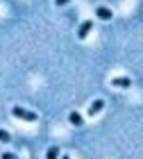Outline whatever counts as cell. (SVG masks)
<instances>
[{
	"instance_id": "cell-10",
	"label": "cell",
	"mask_w": 143,
	"mask_h": 159,
	"mask_svg": "<svg viewBox=\"0 0 143 159\" xmlns=\"http://www.w3.org/2000/svg\"><path fill=\"white\" fill-rule=\"evenodd\" d=\"M68 2H70V0H55L57 7H64V5H68Z\"/></svg>"
},
{
	"instance_id": "cell-7",
	"label": "cell",
	"mask_w": 143,
	"mask_h": 159,
	"mask_svg": "<svg viewBox=\"0 0 143 159\" xmlns=\"http://www.w3.org/2000/svg\"><path fill=\"white\" fill-rule=\"evenodd\" d=\"M46 159H59V148H57V146L48 148V152H46Z\"/></svg>"
},
{
	"instance_id": "cell-5",
	"label": "cell",
	"mask_w": 143,
	"mask_h": 159,
	"mask_svg": "<svg viewBox=\"0 0 143 159\" xmlns=\"http://www.w3.org/2000/svg\"><path fill=\"white\" fill-rule=\"evenodd\" d=\"M111 84H114V86H118V89H130V86H132L130 77H114V80H111Z\"/></svg>"
},
{
	"instance_id": "cell-8",
	"label": "cell",
	"mask_w": 143,
	"mask_h": 159,
	"mask_svg": "<svg viewBox=\"0 0 143 159\" xmlns=\"http://www.w3.org/2000/svg\"><path fill=\"white\" fill-rule=\"evenodd\" d=\"M9 141H11L9 132H7V129H0V143H9Z\"/></svg>"
},
{
	"instance_id": "cell-3",
	"label": "cell",
	"mask_w": 143,
	"mask_h": 159,
	"mask_svg": "<svg viewBox=\"0 0 143 159\" xmlns=\"http://www.w3.org/2000/svg\"><path fill=\"white\" fill-rule=\"evenodd\" d=\"M96 16H98L100 20H111V18H114V11L109 9V7H98V9H96Z\"/></svg>"
},
{
	"instance_id": "cell-6",
	"label": "cell",
	"mask_w": 143,
	"mask_h": 159,
	"mask_svg": "<svg viewBox=\"0 0 143 159\" xmlns=\"http://www.w3.org/2000/svg\"><path fill=\"white\" fill-rule=\"evenodd\" d=\"M68 120L73 123L75 127H80L82 123H84V120H82V116H80V114H77V111H70V116H68Z\"/></svg>"
},
{
	"instance_id": "cell-2",
	"label": "cell",
	"mask_w": 143,
	"mask_h": 159,
	"mask_svg": "<svg viewBox=\"0 0 143 159\" xmlns=\"http://www.w3.org/2000/svg\"><path fill=\"white\" fill-rule=\"evenodd\" d=\"M91 30H93V23H91V20H82L80 27H77V37H80V39H87Z\"/></svg>"
},
{
	"instance_id": "cell-4",
	"label": "cell",
	"mask_w": 143,
	"mask_h": 159,
	"mask_svg": "<svg viewBox=\"0 0 143 159\" xmlns=\"http://www.w3.org/2000/svg\"><path fill=\"white\" fill-rule=\"evenodd\" d=\"M102 107H105V100H93V102H91V107H89V116H96V114H100L102 111Z\"/></svg>"
},
{
	"instance_id": "cell-1",
	"label": "cell",
	"mask_w": 143,
	"mask_h": 159,
	"mask_svg": "<svg viewBox=\"0 0 143 159\" xmlns=\"http://www.w3.org/2000/svg\"><path fill=\"white\" fill-rule=\"evenodd\" d=\"M11 116L20 118V120H27V123H34L37 120V111H30L25 107H11Z\"/></svg>"
},
{
	"instance_id": "cell-11",
	"label": "cell",
	"mask_w": 143,
	"mask_h": 159,
	"mask_svg": "<svg viewBox=\"0 0 143 159\" xmlns=\"http://www.w3.org/2000/svg\"><path fill=\"white\" fill-rule=\"evenodd\" d=\"M59 159H70V155H61V157H59Z\"/></svg>"
},
{
	"instance_id": "cell-9",
	"label": "cell",
	"mask_w": 143,
	"mask_h": 159,
	"mask_svg": "<svg viewBox=\"0 0 143 159\" xmlns=\"http://www.w3.org/2000/svg\"><path fill=\"white\" fill-rule=\"evenodd\" d=\"M0 159H18V157L14 155V152H2V155H0Z\"/></svg>"
}]
</instances>
